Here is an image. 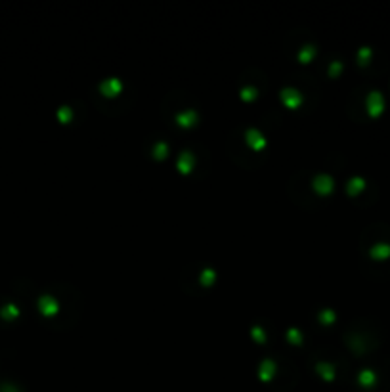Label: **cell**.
I'll return each instance as SVG.
<instances>
[]
</instances>
